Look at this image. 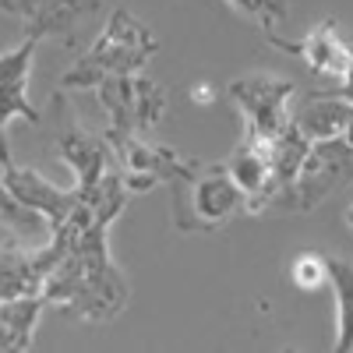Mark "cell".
I'll list each match as a JSON object with an SVG mask.
<instances>
[{
	"mask_svg": "<svg viewBox=\"0 0 353 353\" xmlns=\"http://www.w3.org/2000/svg\"><path fill=\"white\" fill-rule=\"evenodd\" d=\"M290 283L301 293H314L321 286H329V254L318 251H301L290 261Z\"/></svg>",
	"mask_w": 353,
	"mask_h": 353,
	"instance_id": "20",
	"label": "cell"
},
{
	"mask_svg": "<svg viewBox=\"0 0 353 353\" xmlns=\"http://www.w3.org/2000/svg\"><path fill=\"white\" fill-rule=\"evenodd\" d=\"M339 138H343V141L350 145V149H353V117H350V124L343 128V134H339Z\"/></svg>",
	"mask_w": 353,
	"mask_h": 353,
	"instance_id": "24",
	"label": "cell"
},
{
	"mask_svg": "<svg viewBox=\"0 0 353 353\" xmlns=\"http://www.w3.org/2000/svg\"><path fill=\"white\" fill-rule=\"evenodd\" d=\"M343 223H346V226L353 230V205H350V209H346V216H343Z\"/></svg>",
	"mask_w": 353,
	"mask_h": 353,
	"instance_id": "25",
	"label": "cell"
},
{
	"mask_svg": "<svg viewBox=\"0 0 353 353\" xmlns=\"http://www.w3.org/2000/svg\"><path fill=\"white\" fill-rule=\"evenodd\" d=\"M336 92H339V96H343V99H346V103L353 106V61H350V68H346V74L339 78V88H336Z\"/></svg>",
	"mask_w": 353,
	"mask_h": 353,
	"instance_id": "23",
	"label": "cell"
},
{
	"mask_svg": "<svg viewBox=\"0 0 353 353\" xmlns=\"http://www.w3.org/2000/svg\"><path fill=\"white\" fill-rule=\"evenodd\" d=\"M14 156H11V141H8V124L0 121V170H11Z\"/></svg>",
	"mask_w": 353,
	"mask_h": 353,
	"instance_id": "22",
	"label": "cell"
},
{
	"mask_svg": "<svg viewBox=\"0 0 353 353\" xmlns=\"http://www.w3.org/2000/svg\"><path fill=\"white\" fill-rule=\"evenodd\" d=\"M36 4H39V0H0V11L28 21V18H32V11H36Z\"/></svg>",
	"mask_w": 353,
	"mask_h": 353,
	"instance_id": "21",
	"label": "cell"
},
{
	"mask_svg": "<svg viewBox=\"0 0 353 353\" xmlns=\"http://www.w3.org/2000/svg\"><path fill=\"white\" fill-rule=\"evenodd\" d=\"M350 117H353V106L339 92H311L304 99H293L290 124L297 128L307 141H325V138L343 134Z\"/></svg>",
	"mask_w": 353,
	"mask_h": 353,
	"instance_id": "13",
	"label": "cell"
},
{
	"mask_svg": "<svg viewBox=\"0 0 353 353\" xmlns=\"http://www.w3.org/2000/svg\"><path fill=\"white\" fill-rule=\"evenodd\" d=\"M43 307H46L43 293L0 301V353H25L32 346Z\"/></svg>",
	"mask_w": 353,
	"mask_h": 353,
	"instance_id": "16",
	"label": "cell"
},
{
	"mask_svg": "<svg viewBox=\"0 0 353 353\" xmlns=\"http://www.w3.org/2000/svg\"><path fill=\"white\" fill-rule=\"evenodd\" d=\"M233 11H241L244 18H251L254 25H261V32L269 36L272 46L286 50V53H297V43H286L279 39V25L290 18V4L286 0H226Z\"/></svg>",
	"mask_w": 353,
	"mask_h": 353,
	"instance_id": "19",
	"label": "cell"
},
{
	"mask_svg": "<svg viewBox=\"0 0 353 353\" xmlns=\"http://www.w3.org/2000/svg\"><path fill=\"white\" fill-rule=\"evenodd\" d=\"M39 39L25 36L14 50L0 53V121H28L39 124V110L28 99V78H32V57Z\"/></svg>",
	"mask_w": 353,
	"mask_h": 353,
	"instance_id": "8",
	"label": "cell"
},
{
	"mask_svg": "<svg viewBox=\"0 0 353 353\" xmlns=\"http://www.w3.org/2000/svg\"><path fill=\"white\" fill-rule=\"evenodd\" d=\"M106 0H39L32 18L25 21V36L32 39H61L64 46H78V28L103 14Z\"/></svg>",
	"mask_w": 353,
	"mask_h": 353,
	"instance_id": "11",
	"label": "cell"
},
{
	"mask_svg": "<svg viewBox=\"0 0 353 353\" xmlns=\"http://www.w3.org/2000/svg\"><path fill=\"white\" fill-rule=\"evenodd\" d=\"M173 188H181V194L173 198V226L181 233H205L248 212V194L230 176L226 163L198 166L191 181Z\"/></svg>",
	"mask_w": 353,
	"mask_h": 353,
	"instance_id": "3",
	"label": "cell"
},
{
	"mask_svg": "<svg viewBox=\"0 0 353 353\" xmlns=\"http://www.w3.org/2000/svg\"><path fill=\"white\" fill-rule=\"evenodd\" d=\"M103 138L113 152V166L121 170L131 194L152 191L156 184H184L201 166L191 156L170 149V145L149 141V134H110L106 131Z\"/></svg>",
	"mask_w": 353,
	"mask_h": 353,
	"instance_id": "4",
	"label": "cell"
},
{
	"mask_svg": "<svg viewBox=\"0 0 353 353\" xmlns=\"http://www.w3.org/2000/svg\"><path fill=\"white\" fill-rule=\"evenodd\" d=\"M350 181H353V159H350Z\"/></svg>",
	"mask_w": 353,
	"mask_h": 353,
	"instance_id": "26",
	"label": "cell"
},
{
	"mask_svg": "<svg viewBox=\"0 0 353 353\" xmlns=\"http://www.w3.org/2000/svg\"><path fill=\"white\" fill-rule=\"evenodd\" d=\"M4 188L21 205H28L32 212H39L50 223V230H57L78 209V191L74 188H61V184L46 181L43 173L28 170V166H18V163L11 170H4Z\"/></svg>",
	"mask_w": 353,
	"mask_h": 353,
	"instance_id": "9",
	"label": "cell"
},
{
	"mask_svg": "<svg viewBox=\"0 0 353 353\" xmlns=\"http://www.w3.org/2000/svg\"><path fill=\"white\" fill-rule=\"evenodd\" d=\"M293 81L279 74H244L230 85V99L244 113V131L258 138H276L290 128V110H293Z\"/></svg>",
	"mask_w": 353,
	"mask_h": 353,
	"instance_id": "7",
	"label": "cell"
},
{
	"mask_svg": "<svg viewBox=\"0 0 353 353\" xmlns=\"http://www.w3.org/2000/svg\"><path fill=\"white\" fill-rule=\"evenodd\" d=\"M269 141L272 138H258L244 131L237 149L226 159L230 176L248 194V212H261L265 201H269Z\"/></svg>",
	"mask_w": 353,
	"mask_h": 353,
	"instance_id": "12",
	"label": "cell"
},
{
	"mask_svg": "<svg viewBox=\"0 0 353 353\" xmlns=\"http://www.w3.org/2000/svg\"><path fill=\"white\" fill-rule=\"evenodd\" d=\"M110 134H149L166 113V92L145 74H110L96 85Z\"/></svg>",
	"mask_w": 353,
	"mask_h": 353,
	"instance_id": "6",
	"label": "cell"
},
{
	"mask_svg": "<svg viewBox=\"0 0 353 353\" xmlns=\"http://www.w3.org/2000/svg\"><path fill=\"white\" fill-rule=\"evenodd\" d=\"M110 226L96 223L88 209H78L50 230L39 258L46 265L43 301L78 321H113L128 307L131 286L110 254Z\"/></svg>",
	"mask_w": 353,
	"mask_h": 353,
	"instance_id": "1",
	"label": "cell"
},
{
	"mask_svg": "<svg viewBox=\"0 0 353 353\" xmlns=\"http://www.w3.org/2000/svg\"><path fill=\"white\" fill-rule=\"evenodd\" d=\"M57 152H61V159L74 173V191L96 188L103 176H106V170L113 166V152H110L106 138L85 131L74 121L68 128H61V134H57Z\"/></svg>",
	"mask_w": 353,
	"mask_h": 353,
	"instance_id": "10",
	"label": "cell"
},
{
	"mask_svg": "<svg viewBox=\"0 0 353 353\" xmlns=\"http://www.w3.org/2000/svg\"><path fill=\"white\" fill-rule=\"evenodd\" d=\"M329 286L336 297V353H353V258L329 254Z\"/></svg>",
	"mask_w": 353,
	"mask_h": 353,
	"instance_id": "17",
	"label": "cell"
},
{
	"mask_svg": "<svg viewBox=\"0 0 353 353\" xmlns=\"http://www.w3.org/2000/svg\"><path fill=\"white\" fill-rule=\"evenodd\" d=\"M350 159H353V149L343 141V138H325V141H311V149L304 156V166L297 173L286 191H279L269 209L265 212H311L325 201L339 184L350 181Z\"/></svg>",
	"mask_w": 353,
	"mask_h": 353,
	"instance_id": "5",
	"label": "cell"
},
{
	"mask_svg": "<svg viewBox=\"0 0 353 353\" xmlns=\"http://www.w3.org/2000/svg\"><path fill=\"white\" fill-rule=\"evenodd\" d=\"M0 226L4 230H11L18 241H36V244H46L43 237H50V223L39 216V212H32L28 205H21L8 188H4V181H0Z\"/></svg>",
	"mask_w": 353,
	"mask_h": 353,
	"instance_id": "18",
	"label": "cell"
},
{
	"mask_svg": "<svg viewBox=\"0 0 353 353\" xmlns=\"http://www.w3.org/2000/svg\"><path fill=\"white\" fill-rule=\"evenodd\" d=\"M297 57L307 64V71L321 78H343L353 61V43L339 32L336 18H325L297 43Z\"/></svg>",
	"mask_w": 353,
	"mask_h": 353,
	"instance_id": "14",
	"label": "cell"
},
{
	"mask_svg": "<svg viewBox=\"0 0 353 353\" xmlns=\"http://www.w3.org/2000/svg\"><path fill=\"white\" fill-rule=\"evenodd\" d=\"M159 53V39L149 25L138 14H131L128 8H117L106 14L103 28L96 32L92 46H88L78 61L64 71L61 88L74 92V88H92L110 78V74H134L145 71L149 61Z\"/></svg>",
	"mask_w": 353,
	"mask_h": 353,
	"instance_id": "2",
	"label": "cell"
},
{
	"mask_svg": "<svg viewBox=\"0 0 353 353\" xmlns=\"http://www.w3.org/2000/svg\"><path fill=\"white\" fill-rule=\"evenodd\" d=\"M46 265L39 258V244L28 248L25 241H11L0 248V301L28 297V293H43Z\"/></svg>",
	"mask_w": 353,
	"mask_h": 353,
	"instance_id": "15",
	"label": "cell"
}]
</instances>
